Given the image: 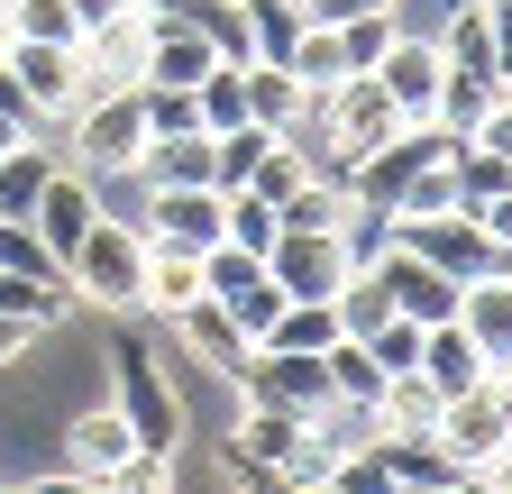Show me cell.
Returning <instances> with one entry per match:
<instances>
[{
  "instance_id": "6da1fadb",
  "label": "cell",
  "mask_w": 512,
  "mask_h": 494,
  "mask_svg": "<svg viewBox=\"0 0 512 494\" xmlns=\"http://www.w3.org/2000/svg\"><path fill=\"white\" fill-rule=\"evenodd\" d=\"M101 366H110V403H119V421H128V430H138V449H183V394L165 385V366H156L147 330L110 321Z\"/></svg>"
},
{
  "instance_id": "7a4b0ae2",
  "label": "cell",
  "mask_w": 512,
  "mask_h": 494,
  "mask_svg": "<svg viewBox=\"0 0 512 494\" xmlns=\"http://www.w3.org/2000/svg\"><path fill=\"white\" fill-rule=\"evenodd\" d=\"M138 257H147V229L92 220V238L74 247V266H64V284H74V302H92V312L138 321Z\"/></svg>"
},
{
  "instance_id": "3957f363",
  "label": "cell",
  "mask_w": 512,
  "mask_h": 494,
  "mask_svg": "<svg viewBox=\"0 0 512 494\" xmlns=\"http://www.w3.org/2000/svg\"><path fill=\"white\" fill-rule=\"evenodd\" d=\"M394 238L412 257H430L448 284H485V275H512V247L476 220V211H439V220H394Z\"/></svg>"
},
{
  "instance_id": "277c9868",
  "label": "cell",
  "mask_w": 512,
  "mask_h": 494,
  "mask_svg": "<svg viewBox=\"0 0 512 494\" xmlns=\"http://www.w3.org/2000/svg\"><path fill=\"white\" fill-rule=\"evenodd\" d=\"M64 165H83V174H110V165H128L147 147V119H138V83L128 92H101V101H83L74 119H64Z\"/></svg>"
},
{
  "instance_id": "5b68a950",
  "label": "cell",
  "mask_w": 512,
  "mask_h": 494,
  "mask_svg": "<svg viewBox=\"0 0 512 494\" xmlns=\"http://www.w3.org/2000/svg\"><path fill=\"white\" fill-rule=\"evenodd\" d=\"M266 275H275L284 302H330V293L348 284V257H339V238H330V229H275Z\"/></svg>"
},
{
  "instance_id": "8992f818",
  "label": "cell",
  "mask_w": 512,
  "mask_h": 494,
  "mask_svg": "<svg viewBox=\"0 0 512 494\" xmlns=\"http://www.w3.org/2000/svg\"><path fill=\"white\" fill-rule=\"evenodd\" d=\"M366 275H375L384 293H394V312H403V321H421V330H439V321H458V293H467V284H448V275H439L430 257H412L403 238L384 247V257H375Z\"/></svg>"
},
{
  "instance_id": "52a82bcc",
  "label": "cell",
  "mask_w": 512,
  "mask_h": 494,
  "mask_svg": "<svg viewBox=\"0 0 512 494\" xmlns=\"http://www.w3.org/2000/svg\"><path fill=\"white\" fill-rule=\"evenodd\" d=\"M92 220H101L92 174H83V165H55V174H46V193H37V211H28V229L46 238V257H55V266H74V247L92 238Z\"/></svg>"
},
{
  "instance_id": "ba28073f",
  "label": "cell",
  "mask_w": 512,
  "mask_h": 494,
  "mask_svg": "<svg viewBox=\"0 0 512 494\" xmlns=\"http://www.w3.org/2000/svg\"><path fill=\"white\" fill-rule=\"evenodd\" d=\"M128 449H138V430H128V421H119V403L101 394V403H74V412H64L55 467H74V476H110Z\"/></svg>"
},
{
  "instance_id": "9c48e42d",
  "label": "cell",
  "mask_w": 512,
  "mask_h": 494,
  "mask_svg": "<svg viewBox=\"0 0 512 494\" xmlns=\"http://www.w3.org/2000/svg\"><path fill=\"white\" fill-rule=\"evenodd\" d=\"M0 65L19 74V92L37 101V119H46V138L74 119V46H46V37H10V55Z\"/></svg>"
},
{
  "instance_id": "30bf717a",
  "label": "cell",
  "mask_w": 512,
  "mask_h": 494,
  "mask_svg": "<svg viewBox=\"0 0 512 494\" xmlns=\"http://www.w3.org/2000/svg\"><path fill=\"white\" fill-rule=\"evenodd\" d=\"M320 101H330V129H339V147H348V165L366 156V147H384V138H394L403 129V110L394 101H384V83L375 74H348V83H330V92H320ZM348 183V174H339Z\"/></svg>"
},
{
  "instance_id": "8fae6325",
  "label": "cell",
  "mask_w": 512,
  "mask_h": 494,
  "mask_svg": "<svg viewBox=\"0 0 512 494\" xmlns=\"http://www.w3.org/2000/svg\"><path fill=\"white\" fill-rule=\"evenodd\" d=\"M147 238L165 247H220V183H165V193H147Z\"/></svg>"
},
{
  "instance_id": "7c38bea8",
  "label": "cell",
  "mask_w": 512,
  "mask_h": 494,
  "mask_svg": "<svg viewBox=\"0 0 512 494\" xmlns=\"http://www.w3.org/2000/svg\"><path fill=\"white\" fill-rule=\"evenodd\" d=\"M503 440H512V421H503L494 385H467V394H448V403H439V449L458 458V467H485Z\"/></svg>"
},
{
  "instance_id": "4fadbf2b",
  "label": "cell",
  "mask_w": 512,
  "mask_h": 494,
  "mask_svg": "<svg viewBox=\"0 0 512 494\" xmlns=\"http://www.w3.org/2000/svg\"><path fill=\"white\" fill-rule=\"evenodd\" d=\"M439 74H448V55L430 37H394V46L375 55V83H384V101H394L403 119H430L439 110Z\"/></svg>"
},
{
  "instance_id": "5bb4252c",
  "label": "cell",
  "mask_w": 512,
  "mask_h": 494,
  "mask_svg": "<svg viewBox=\"0 0 512 494\" xmlns=\"http://www.w3.org/2000/svg\"><path fill=\"white\" fill-rule=\"evenodd\" d=\"M183 302H202V257L147 238V257H138V321H174Z\"/></svg>"
},
{
  "instance_id": "9a60e30c",
  "label": "cell",
  "mask_w": 512,
  "mask_h": 494,
  "mask_svg": "<svg viewBox=\"0 0 512 494\" xmlns=\"http://www.w3.org/2000/svg\"><path fill=\"white\" fill-rule=\"evenodd\" d=\"M211 65H238V55H220L202 28H183V19H156V37H147V74H138V83H174V92H192Z\"/></svg>"
},
{
  "instance_id": "2e32d148",
  "label": "cell",
  "mask_w": 512,
  "mask_h": 494,
  "mask_svg": "<svg viewBox=\"0 0 512 494\" xmlns=\"http://www.w3.org/2000/svg\"><path fill=\"white\" fill-rule=\"evenodd\" d=\"M412 366H421V376H430V394H439V403H448V394H467V385H485V376H494V366H485V348H476V339H467L458 321H439V330H421V357H412Z\"/></svg>"
},
{
  "instance_id": "e0dca14e",
  "label": "cell",
  "mask_w": 512,
  "mask_h": 494,
  "mask_svg": "<svg viewBox=\"0 0 512 494\" xmlns=\"http://www.w3.org/2000/svg\"><path fill=\"white\" fill-rule=\"evenodd\" d=\"M458 330L485 348V366H512V275H485L458 293Z\"/></svg>"
},
{
  "instance_id": "ac0fdd59",
  "label": "cell",
  "mask_w": 512,
  "mask_h": 494,
  "mask_svg": "<svg viewBox=\"0 0 512 494\" xmlns=\"http://www.w3.org/2000/svg\"><path fill=\"white\" fill-rule=\"evenodd\" d=\"M302 28H311L302 0H238V46H247V65H284Z\"/></svg>"
},
{
  "instance_id": "d6986e66",
  "label": "cell",
  "mask_w": 512,
  "mask_h": 494,
  "mask_svg": "<svg viewBox=\"0 0 512 494\" xmlns=\"http://www.w3.org/2000/svg\"><path fill=\"white\" fill-rule=\"evenodd\" d=\"M174 339H183L192 357H202V366H211V376H229V366L247 357V339H238V321L220 312V302H211V293H202V302H183V312H174Z\"/></svg>"
},
{
  "instance_id": "ffe728a7",
  "label": "cell",
  "mask_w": 512,
  "mask_h": 494,
  "mask_svg": "<svg viewBox=\"0 0 512 494\" xmlns=\"http://www.w3.org/2000/svg\"><path fill=\"white\" fill-rule=\"evenodd\" d=\"M128 165L147 174V193H165V183H211V138H202V129H183V138H147Z\"/></svg>"
},
{
  "instance_id": "44dd1931",
  "label": "cell",
  "mask_w": 512,
  "mask_h": 494,
  "mask_svg": "<svg viewBox=\"0 0 512 494\" xmlns=\"http://www.w3.org/2000/svg\"><path fill=\"white\" fill-rule=\"evenodd\" d=\"M256 348H302V357H330V348H339V312H330V302H284V312H275V330L256 339Z\"/></svg>"
},
{
  "instance_id": "7402d4cb",
  "label": "cell",
  "mask_w": 512,
  "mask_h": 494,
  "mask_svg": "<svg viewBox=\"0 0 512 494\" xmlns=\"http://www.w3.org/2000/svg\"><path fill=\"white\" fill-rule=\"evenodd\" d=\"M238 74H247V119L256 129H284V119L302 110V74L293 65H247L238 55Z\"/></svg>"
},
{
  "instance_id": "603a6c76",
  "label": "cell",
  "mask_w": 512,
  "mask_h": 494,
  "mask_svg": "<svg viewBox=\"0 0 512 494\" xmlns=\"http://www.w3.org/2000/svg\"><path fill=\"white\" fill-rule=\"evenodd\" d=\"M101 494H183V449H128L101 476Z\"/></svg>"
},
{
  "instance_id": "cb8c5ba5",
  "label": "cell",
  "mask_w": 512,
  "mask_h": 494,
  "mask_svg": "<svg viewBox=\"0 0 512 494\" xmlns=\"http://www.w3.org/2000/svg\"><path fill=\"white\" fill-rule=\"evenodd\" d=\"M275 202L266 193H247V183H238V193H220V238L229 247H247V257H266V247H275Z\"/></svg>"
},
{
  "instance_id": "d4e9b609",
  "label": "cell",
  "mask_w": 512,
  "mask_h": 494,
  "mask_svg": "<svg viewBox=\"0 0 512 494\" xmlns=\"http://www.w3.org/2000/svg\"><path fill=\"white\" fill-rule=\"evenodd\" d=\"M330 238H339V257H348V275H366V266L384 257V247H394V211H375V202H348Z\"/></svg>"
},
{
  "instance_id": "484cf974",
  "label": "cell",
  "mask_w": 512,
  "mask_h": 494,
  "mask_svg": "<svg viewBox=\"0 0 512 494\" xmlns=\"http://www.w3.org/2000/svg\"><path fill=\"white\" fill-rule=\"evenodd\" d=\"M494 92H503L494 74H458V65H448V74H439V110H430V119H439V129H458V138H467L476 119L494 110Z\"/></svg>"
},
{
  "instance_id": "4316f807",
  "label": "cell",
  "mask_w": 512,
  "mask_h": 494,
  "mask_svg": "<svg viewBox=\"0 0 512 494\" xmlns=\"http://www.w3.org/2000/svg\"><path fill=\"white\" fill-rule=\"evenodd\" d=\"M192 110H202V138L238 129V119H247V74L238 65H211L202 83H192Z\"/></svg>"
},
{
  "instance_id": "83f0119b",
  "label": "cell",
  "mask_w": 512,
  "mask_h": 494,
  "mask_svg": "<svg viewBox=\"0 0 512 494\" xmlns=\"http://www.w3.org/2000/svg\"><path fill=\"white\" fill-rule=\"evenodd\" d=\"M330 312H339V339H366V330L394 321V293H384L375 275H348V284L330 293Z\"/></svg>"
},
{
  "instance_id": "f1b7e54d",
  "label": "cell",
  "mask_w": 512,
  "mask_h": 494,
  "mask_svg": "<svg viewBox=\"0 0 512 494\" xmlns=\"http://www.w3.org/2000/svg\"><path fill=\"white\" fill-rule=\"evenodd\" d=\"M220 312L238 321V339L256 348V339H266L275 330V312H284V293H275V275H256V284H238V293H220Z\"/></svg>"
},
{
  "instance_id": "f546056e",
  "label": "cell",
  "mask_w": 512,
  "mask_h": 494,
  "mask_svg": "<svg viewBox=\"0 0 512 494\" xmlns=\"http://www.w3.org/2000/svg\"><path fill=\"white\" fill-rule=\"evenodd\" d=\"M138 119H147V138H183V129H202L192 92H174V83H138Z\"/></svg>"
},
{
  "instance_id": "4dcf8cb0",
  "label": "cell",
  "mask_w": 512,
  "mask_h": 494,
  "mask_svg": "<svg viewBox=\"0 0 512 494\" xmlns=\"http://www.w3.org/2000/svg\"><path fill=\"white\" fill-rule=\"evenodd\" d=\"M476 0H384V19H394V37H448V19H467Z\"/></svg>"
},
{
  "instance_id": "1f68e13d",
  "label": "cell",
  "mask_w": 512,
  "mask_h": 494,
  "mask_svg": "<svg viewBox=\"0 0 512 494\" xmlns=\"http://www.w3.org/2000/svg\"><path fill=\"white\" fill-rule=\"evenodd\" d=\"M0 10H10V37H46V46H74L83 37L64 0H0Z\"/></svg>"
},
{
  "instance_id": "d6a6232c",
  "label": "cell",
  "mask_w": 512,
  "mask_h": 494,
  "mask_svg": "<svg viewBox=\"0 0 512 494\" xmlns=\"http://www.w3.org/2000/svg\"><path fill=\"white\" fill-rule=\"evenodd\" d=\"M357 348H366V357L384 366V376H403V366L421 357V321H403V312H394V321H384V330H366Z\"/></svg>"
},
{
  "instance_id": "836d02e7",
  "label": "cell",
  "mask_w": 512,
  "mask_h": 494,
  "mask_svg": "<svg viewBox=\"0 0 512 494\" xmlns=\"http://www.w3.org/2000/svg\"><path fill=\"white\" fill-rule=\"evenodd\" d=\"M293 183H311V165H302V156H293V147L275 138L266 156H256V174H247V193H266V202H284V193H293Z\"/></svg>"
},
{
  "instance_id": "e575fe53",
  "label": "cell",
  "mask_w": 512,
  "mask_h": 494,
  "mask_svg": "<svg viewBox=\"0 0 512 494\" xmlns=\"http://www.w3.org/2000/svg\"><path fill=\"white\" fill-rule=\"evenodd\" d=\"M0 119H10V129H28V138H46V119H37V101L19 92V74L0 65Z\"/></svg>"
},
{
  "instance_id": "d590c367",
  "label": "cell",
  "mask_w": 512,
  "mask_h": 494,
  "mask_svg": "<svg viewBox=\"0 0 512 494\" xmlns=\"http://www.w3.org/2000/svg\"><path fill=\"white\" fill-rule=\"evenodd\" d=\"M467 138H476V147H494V156H512V92H494V110L476 119Z\"/></svg>"
},
{
  "instance_id": "8d00e7d4",
  "label": "cell",
  "mask_w": 512,
  "mask_h": 494,
  "mask_svg": "<svg viewBox=\"0 0 512 494\" xmlns=\"http://www.w3.org/2000/svg\"><path fill=\"white\" fill-rule=\"evenodd\" d=\"M28 494H101V476H74V467H46V476H28Z\"/></svg>"
},
{
  "instance_id": "74e56055",
  "label": "cell",
  "mask_w": 512,
  "mask_h": 494,
  "mask_svg": "<svg viewBox=\"0 0 512 494\" xmlns=\"http://www.w3.org/2000/svg\"><path fill=\"white\" fill-rule=\"evenodd\" d=\"M476 19H485V37H494V55H512V0H476Z\"/></svg>"
},
{
  "instance_id": "f35d334b",
  "label": "cell",
  "mask_w": 512,
  "mask_h": 494,
  "mask_svg": "<svg viewBox=\"0 0 512 494\" xmlns=\"http://www.w3.org/2000/svg\"><path fill=\"white\" fill-rule=\"evenodd\" d=\"M74 10V28H101V19H119V10H138V0H64Z\"/></svg>"
},
{
  "instance_id": "ab89813d",
  "label": "cell",
  "mask_w": 512,
  "mask_h": 494,
  "mask_svg": "<svg viewBox=\"0 0 512 494\" xmlns=\"http://www.w3.org/2000/svg\"><path fill=\"white\" fill-rule=\"evenodd\" d=\"M476 220H485V229H494V238L512 247V183H503V193H494V202H476Z\"/></svg>"
},
{
  "instance_id": "60d3db41",
  "label": "cell",
  "mask_w": 512,
  "mask_h": 494,
  "mask_svg": "<svg viewBox=\"0 0 512 494\" xmlns=\"http://www.w3.org/2000/svg\"><path fill=\"white\" fill-rule=\"evenodd\" d=\"M28 339H37V330H19V321H0V366H19V357H28Z\"/></svg>"
},
{
  "instance_id": "b9f144b4",
  "label": "cell",
  "mask_w": 512,
  "mask_h": 494,
  "mask_svg": "<svg viewBox=\"0 0 512 494\" xmlns=\"http://www.w3.org/2000/svg\"><path fill=\"white\" fill-rule=\"evenodd\" d=\"M485 476H494V494H512V440H503V449L485 458Z\"/></svg>"
},
{
  "instance_id": "7bdbcfd3",
  "label": "cell",
  "mask_w": 512,
  "mask_h": 494,
  "mask_svg": "<svg viewBox=\"0 0 512 494\" xmlns=\"http://www.w3.org/2000/svg\"><path fill=\"white\" fill-rule=\"evenodd\" d=\"M19 138H28V129H10V119H0V156H10V147H19Z\"/></svg>"
},
{
  "instance_id": "ee69618b",
  "label": "cell",
  "mask_w": 512,
  "mask_h": 494,
  "mask_svg": "<svg viewBox=\"0 0 512 494\" xmlns=\"http://www.w3.org/2000/svg\"><path fill=\"white\" fill-rule=\"evenodd\" d=\"M0 55H10V10H0Z\"/></svg>"
},
{
  "instance_id": "f6af8a7d",
  "label": "cell",
  "mask_w": 512,
  "mask_h": 494,
  "mask_svg": "<svg viewBox=\"0 0 512 494\" xmlns=\"http://www.w3.org/2000/svg\"><path fill=\"white\" fill-rule=\"evenodd\" d=\"M0 494H28V485H0Z\"/></svg>"
}]
</instances>
